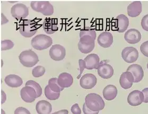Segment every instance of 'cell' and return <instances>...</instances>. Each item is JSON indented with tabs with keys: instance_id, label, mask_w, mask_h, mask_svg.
<instances>
[{
	"instance_id": "3957f363",
	"label": "cell",
	"mask_w": 148,
	"mask_h": 114,
	"mask_svg": "<svg viewBox=\"0 0 148 114\" xmlns=\"http://www.w3.org/2000/svg\"><path fill=\"white\" fill-rule=\"evenodd\" d=\"M19 59L20 63L28 68L35 66L39 61L38 55L32 49L23 51L20 54Z\"/></svg>"
},
{
	"instance_id": "b9f144b4",
	"label": "cell",
	"mask_w": 148,
	"mask_h": 114,
	"mask_svg": "<svg viewBox=\"0 0 148 114\" xmlns=\"http://www.w3.org/2000/svg\"><path fill=\"white\" fill-rule=\"evenodd\" d=\"M1 113H2V114H5V111L3 109H1Z\"/></svg>"
},
{
	"instance_id": "d6a6232c",
	"label": "cell",
	"mask_w": 148,
	"mask_h": 114,
	"mask_svg": "<svg viewBox=\"0 0 148 114\" xmlns=\"http://www.w3.org/2000/svg\"><path fill=\"white\" fill-rule=\"evenodd\" d=\"M141 26L143 30L148 31V14L143 17L141 20Z\"/></svg>"
},
{
	"instance_id": "e575fe53",
	"label": "cell",
	"mask_w": 148,
	"mask_h": 114,
	"mask_svg": "<svg viewBox=\"0 0 148 114\" xmlns=\"http://www.w3.org/2000/svg\"><path fill=\"white\" fill-rule=\"evenodd\" d=\"M14 114H31L27 109L23 107H18L14 111Z\"/></svg>"
},
{
	"instance_id": "8d00e7d4",
	"label": "cell",
	"mask_w": 148,
	"mask_h": 114,
	"mask_svg": "<svg viewBox=\"0 0 148 114\" xmlns=\"http://www.w3.org/2000/svg\"><path fill=\"white\" fill-rule=\"evenodd\" d=\"M83 111L84 114H98L99 111H91L90 109L87 107V105L85 103L83 105Z\"/></svg>"
},
{
	"instance_id": "d590c367",
	"label": "cell",
	"mask_w": 148,
	"mask_h": 114,
	"mask_svg": "<svg viewBox=\"0 0 148 114\" xmlns=\"http://www.w3.org/2000/svg\"><path fill=\"white\" fill-rule=\"evenodd\" d=\"M71 111L73 114H81V111L77 104H75L71 107Z\"/></svg>"
},
{
	"instance_id": "60d3db41",
	"label": "cell",
	"mask_w": 148,
	"mask_h": 114,
	"mask_svg": "<svg viewBox=\"0 0 148 114\" xmlns=\"http://www.w3.org/2000/svg\"><path fill=\"white\" fill-rule=\"evenodd\" d=\"M69 114V111L66 109H63L61 111H58L55 112L54 113H52L51 114Z\"/></svg>"
},
{
	"instance_id": "277c9868",
	"label": "cell",
	"mask_w": 148,
	"mask_h": 114,
	"mask_svg": "<svg viewBox=\"0 0 148 114\" xmlns=\"http://www.w3.org/2000/svg\"><path fill=\"white\" fill-rule=\"evenodd\" d=\"M31 43L32 47L37 50H43L51 47L53 43L52 38L45 35H38L32 38Z\"/></svg>"
},
{
	"instance_id": "d6986e66",
	"label": "cell",
	"mask_w": 148,
	"mask_h": 114,
	"mask_svg": "<svg viewBox=\"0 0 148 114\" xmlns=\"http://www.w3.org/2000/svg\"><path fill=\"white\" fill-rule=\"evenodd\" d=\"M58 85L65 88L71 87L73 83V78L70 73H61L58 78Z\"/></svg>"
},
{
	"instance_id": "ba28073f",
	"label": "cell",
	"mask_w": 148,
	"mask_h": 114,
	"mask_svg": "<svg viewBox=\"0 0 148 114\" xmlns=\"http://www.w3.org/2000/svg\"><path fill=\"white\" fill-rule=\"evenodd\" d=\"M106 61V60L101 61L97 69L98 75L105 79L110 78L114 73L113 67L110 64L107 63Z\"/></svg>"
},
{
	"instance_id": "f546056e",
	"label": "cell",
	"mask_w": 148,
	"mask_h": 114,
	"mask_svg": "<svg viewBox=\"0 0 148 114\" xmlns=\"http://www.w3.org/2000/svg\"><path fill=\"white\" fill-rule=\"evenodd\" d=\"M84 35H88L92 37L93 38H96V32L95 30L90 27H84L80 31V37Z\"/></svg>"
},
{
	"instance_id": "2e32d148",
	"label": "cell",
	"mask_w": 148,
	"mask_h": 114,
	"mask_svg": "<svg viewBox=\"0 0 148 114\" xmlns=\"http://www.w3.org/2000/svg\"><path fill=\"white\" fill-rule=\"evenodd\" d=\"M86 65V69L88 70L97 69L100 63L99 56L95 54L88 55L84 59Z\"/></svg>"
},
{
	"instance_id": "7c38bea8",
	"label": "cell",
	"mask_w": 148,
	"mask_h": 114,
	"mask_svg": "<svg viewBox=\"0 0 148 114\" xmlns=\"http://www.w3.org/2000/svg\"><path fill=\"white\" fill-rule=\"evenodd\" d=\"M124 39L130 44H136L141 41V34L135 29H130L126 32Z\"/></svg>"
},
{
	"instance_id": "d4e9b609",
	"label": "cell",
	"mask_w": 148,
	"mask_h": 114,
	"mask_svg": "<svg viewBox=\"0 0 148 114\" xmlns=\"http://www.w3.org/2000/svg\"><path fill=\"white\" fill-rule=\"evenodd\" d=\"M45 95L46 97L50 100H55L58 99L60 96V92H53L48 85L46 86L45 88Z\"/></svg>"
},
{
	"instance_id": "e0dca14e",
	"label": "cell",
	"mask_w": 148,
	"mask_h": 114,
	"mask_svg": "<svg viewBox=\"0 0 148 114\" xmlns=\"http://www.w3.org/2000/svg\"><path fill=\"white\" fill-rule=\"evenodd\" d=\"M126 71H129L132 73L134 78V82L135 83L140 82L144 76L143 70L142 66L138 64H131L128 67Z\"/></svg>"
},
{
	"instance_id": "836d02e7",
	"label": "cell",
	"mask_w": 148,
	"mask_h": 114,
	"mask_svg": "<svg viewBox=\"0 0 148 114\" xmlns=\"http://www.w3.org/2000/svg\"><path fill=\"white\" fill-rule=\"evenodd\" d=\"M79 70H80V74L77 77V79H80L82 73H83L84 69H86V65L85 62L84 60L79 59Z\"/></svg>"
},
{
	"instance_id": "1f68e13d",
	"label": "cell",
	"mask_w": 148,
	"mask_h": 114,
	"mask_svg": "<svg viewBox=\"0 0 148 114\" xmlns=\"http://www.w3.org/2000/svg\"><path fill=\"white\" fill-rule=\"evenodd\" d=\"M140 51L144 56L148 57V41H145L141 45Z\"/></svg>"
},
{
	"instance_id": "f1b7e54d",
	"label": "cell",
	"mask_w": 148,
	"mask_h": 114,
	"mask_svg": "<svg viewBox=\"0 0 148 114\" xmlns=\"http://www.w3.org/2000/svg\"><path fill=\"white\" fill-rule=\"evenodd\" d=\"M45 68L42 66H36L32 70V76L35 78H39L44 75L45 73Z\"/></svg>"
},
{
	"instance_id": "cb8c5ba5",
	"label": "cell",
	"mask_w": 148,
	"mask_h": 114,
	"mask_svg": "<svg viewBox=\"0 0 148 114\" xmlns=\"http://www.w3.org/2000/svg\"><path fill=\"white\" fill-rule=\"evenodd\" d=\"M118 93L117 89L115 86L109 85L103 89V94L104 98L106 100H113L116 98Z\"/></svg>"
},
{
	"instance_id": "7bdbcfd3",
	"label": "cell",
	"mask_w": 148,
	"mask_h": 114,
	"mask_svg": "<svg viewBox=\"0 0 148 114\" xmlns=\"http://www.w3.org/2000/svg\"><path fill=\"white\" fill-rule=\"evenodd\" d=\"M147 68H148V63H147Z\"/></svg>"
},
{
	"instance_id": "74e56055",
	"label": "cell",
	"mask_w": 148,
	"mask_h": 114,
	"mask_svg": "<svg viewBox=\"0 0 148 114\" xmlns=\"http://www.w3.org/2000/svg\"><path fill=\"white\" fill-rule=\"evenodd\" d=\"M144 96V101L143 102L145 103H148V88L143 89L142 91Z\"/></svg>"
},
{
	"instance_id": "4316f807",
	"label": "cell",
	"mask_w": 148,
	"mask_h": 114,
	"mask_svg": "<svg viewBox=\"0 0 148 114\" xmlns=\"http://www.w3.org/2000/svg\"><path fill=\"white\" fill-rule=\"evenodd\" d=\"M95 47V44H91V45H88V44H82L79 42L78 43V49L81 52L82 54H87L93 51Z\"/></svg>"
},
{
	"instance_id": "ab89813d",
	"label": "cell",
	"mask_w": 148,
	"mask_h": 114,
	"mask_svg": "<svg viewBox=\"0 0 148 114\" xmlns=\"http://www.w3.org/2000/svg\"><path fill=\"white\" fill-rule=\"evenodd\" d=\"M6 99H7L6 95H5V92L3 90H2L1 91V104H3V103H4Z\"/></svg>"
},
{
	"instance_id": "8992f818",
	"label": "cell",
	"mask_w": 148,
	"mask_h": 114,
	"mask_svg": "<svg viewBox=\"0 0 148 114\" xmlns=\"http://www.w3.org/2000/svg\"><path fill=\"white\" fill-rule=\"evenodd\" d=\"M11 14L14 18L20 20L26 18L29 15V10L25 4L19 3L11 7Z\"/></svg>"
},
{
	"instance_id": "8fae6325",
	"label": "cell",
	"mask_w": 148,
	"mask_h": 114,
	"mask_svg": "<svg viewBox=\"0 0 148 114\" xmlns=\"http://www.w3.org/2000/svg\"><path fill=\"white\" fill-rule=\"evenodd\" d=\"M97 79L96 77L92 73H86L81 77L80 85L82 88L91 89L96 85Z\"/></svg>"
},
{
	"instance_id": "7402d4cb",
	"label": "cell",
	"mask_w": 148,
	"mask_h": 114,
	"mask_svg": "<svg viewBox=\"0 0 148 114\" xmlns=\"http://www.w3.org/2000/svg\"><path fill=\"white\" fill-rule=\"evenodd\" d=\"M129 25V19L124 14H119L116 17L117 31L119 33H122L125 31Z\"/></svg>"
},
{
	"instance_id": "ac0fdd59",
	"label": "cell",
	"mask_w": 148,
	"mask_h": 114,
	"mask_svg": "<svg viewBox=\"0 0 148 114\" xmlns=\"http://www.w3.org/2000/svg\"><path fill=\"white\" fill-rule=\"evenodd\" d=\"M134 80V78L132 73L129 71H126L123 73L120 76L119 83L122 88L127 89L132 87Z\"/></svg>"
},
{
	"instance_id": "44dd1931",
	"label": "cell",
	"mask_w": 148,
	"mask_h": 114,
	"mask_svg": "<svg viewBox=\"0 0 148 114\" xmlns=\"http://www.w3.org/2000/svg\"><path fill=\"white\" fill-rule=\"evenodd\" d=\"M4 82L11 88H17L23 85V80L22 78L18 75H9L5 77Z\"/></svg>"
},
{
	"instance_id": "603a6c76",
	"label": "cell",
	"mask_w": 148,
	"mask_h": 114,
	"mask_svg": "<svg viewBox=\"0 0 148 114\" xmlns=\"http://www.w3.org/2000/svg\"><path fill=\"white\" fill-rule=\"evenodd\" d=\"M36 109L38 114H50L52 110V105L48 101L42 100L36 104Z\"/></svg>"
},
{
	"instance_id": "4dcf8cb0",
	"label": "cell",
	"mask_w": 148,
	"mask_h": 114,
	"mask_svg": "<svg viewBox=\"0 0 148 114\" xmlns=\"http://www.w3.org/2000/svg\"><path fill=\"white\" fill-rule=\"evenodd\" d=\"M14 43L10 40H4L1 41V50L2 51L8 50L13 48Z\"/></svg>"
},
{
	"instance_id": "9a60e30c",
	"label": "cell",
	"mask_w": 148,
	"mask_h": 114,
	"mask_svg": "<svg viewBox=\"0 0 148 114\" xmlns=\"http://www.w3.org/2000/svg\"><path fill=\"white\" fill-rule=\"evenodd\" d=\"M42 28L44 31L49 35H52L58 31V20L53 18H46L44 20Z\"/></svg>"
},
{
	"instance_id": "30bf717a",
	"label": "cell",
	"mask_w": 148,
	"mask_h": 114,
	"mask_svg": "<svg viewBox=\"0 0 148 114\" xmlns=\"http://www.w3.org/2000/svg\"><path fill=\"white\" fill-rule=\"evenodd\" d=\"M66 54L65 48L60 44L53 45L49 50V56L55 61H62L64 59Z\"/></svg>"
},
{
	"instance_id": "f35d334b",
	"label": "cell",
	"mask_w": 148,
	"mask_h": 114,
	"mask_svg": "<svg viewBox=\"0 0 148 114\" xmlns=\"http://www.w3.org/2000/svg\"><path fill=\"white\" fill-rule=\"evenodd\" d=\"M9 22V20L7 19L5 16L4 15L3 13H1V24L3 25Z\"/></svg>"
},
{
	"instance_id": "5b68a950",
	"label": "cell",
	"mask_w": 148,
	"mask_h": 114,
	"mask_svg": "<svg viewBox=\"0 0 148 114\" xmlns=\"http://www.w3.org/2000/svg\"><path fill=\"white\" fill-rule=\"evenodd\" d=\"M30 6L34 11L45 16H52L54 13V7L48 1H32Z\"/></svg>"
},
{
	"instance_id": "6da1fadb",
	"label": "cell",
	"mask_w": 148,
	"mask_h": 114,
	"mask_svg": "<svg viewBox=\"0 0 148 114\" xmlns=\"http://www.w3.org/2000/svg\"><path fill=\"white\" fill-rule=\"evenodd\" d=\"M87 107L93 111H99L103 110L105 103L100 95L96 93L89 94L86 96L85 102Z\"/></svg>"
},
{
	"instance_id": "4fadbf2b",
	"label": "cell",
	"mask_w": 148,
	"mask_h": 114,
	"mask_svg": "<svg viewBox=\"0 0 148 114\" xmlns=\"http://www.w3.org/2000/svg\"><path fill=\"white\" fill-rule=\"evenodd\" d=\"M144 101V96L142 92L138 90H133L130 93L127 97V102L132 106H137Z\"/></svg>"
},
{
	"instance_id": "9c48e42d",
	"label": "cell",
	"mask_w": 148,
	"mask_h": 114,
	"mask_svg": "<svg viewBox=\"0 0 148 114\" xmlns=\"http://www.w3.org/2000/svg\"><path fill=\"white\" fill-rule=\"evenodd\" d=\"M20 96L23 100L27 103H32L37 98L35 89L32 87L25 86L20 91Z\"/></svg>"
},
{
	"instance_id": "52a82bcc",
	"label": "cell",
	"mask_w": 148,
	"mask_h": 114,
	"mask_svg": "<svg viewBox=\"0 0 148 114\" xmlns=\"http://www.w3.org/2000/svg\"><path fill=\"white\" fill-rule=\"evenodd\" d=\"M121 55L126 62L134 63L138 59V52L135 48L127 47L123 49Z\"/></svg>"
},
{
	"instance_id": "7a4b0ae2",
	"label": "cell",
	"mask_w": 148,
	"mask_h": 114,
	"mask_svg": "<svg viewBox=\"0 0 148 114\" xmlns=\"http://www.w3.org/2000/svg\"><path fill=\"white\" fill-rule=\"evenodd\" d=\"M38 30L37 23L34 20H23L20 22L19 30L20 34L25 38H31Z\"/></svg>"
},
{
	"instance_id": "ffe728a7",
	"label": "cell",
	"mask_w": 148,
	"mask_h": 114,
	"mask_svg": "<svg viewBox=\"0 0 148 114\" xmlns=\"http://www.w3.org/2000/svg\"><path fill=\"white\" fill-rule=\"evenodd\" d=\"M142 10L141 2L140 1H134L127 6V14L131 18H135L141 14Z\"/></svg>"
},
{
	"instance_id": "83f0119b",
	"label": "cell",
	"mask_w": 148,
	"mask_h": 114,
	"mask_svg": "<svg viewBox=\"0 0 148 114\" xmlns=\"http://www.w3.org/2000/svg\"><path fill=\"white\" fill-rule=\"evenodd\" d=\"M25 85L32 87L35 89L36 91L37 92V98H38L42 95V87L38 83H37V82H36V81L32 80H28V81L26 82Z\"/></svg>"
},
{
	"instance_id": "484cf974",
	"label": "cell",
	"mask_w": 148,
	"mask_h": 114,
	"mask_svg": "<svg viewBox=\"0 0 148 114\" xmlns=\"http://www.w3.org/2000/svg\"><path fill=\"white\" fill-rule=\"evenodd\" d=\"M48 85L53 92H59L64 90L63 88H62L58 85L57 78H52L49 79L48 81Z\"/></svg>"
},
{
	"instance_id": "5bb4252c",
	"label": "cell",
	"mask_w": 148,
	"mask_h": 114,
	"mask_svg": "<svg viewBox=\"0 0 148 114\" xmlns=\"http://www.w3.org/2000/svg\"><path fill=\"white\" fill-rule=\"evenodd\" d=\"M114 38L112 34L109 32H103L100 33L97 38L99 45L104 48H107L113 44Z\"/></svg>"
}]
</instances>
